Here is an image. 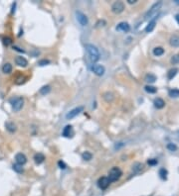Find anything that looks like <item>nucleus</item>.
<instances>
[{
  "mask_svg": "<svg viewBox=\"0 0 179 196\" xmlns=\"http://www.w3.org/2000/svg\"><path fill=\"white\" fill-rule=\"evenodd\" d=\"M86 50H87V52H88V54L90 56V59H91V61H93V63H96V61H98V60H100L101 54H100L98 49L96 47V46L91 45V44H87L86 45Z\"/></svg>",
  "mask_w": 179,
  "mask_h": 196,
  "instance_id": "f257e3e1",
  "label": "nucleus"
},
{
  "mask_svg": "<svg viewBox=\"0 0 179 196\" xmlns=\"http://www.w3.org/2000/svg\"><path fill=\"white\" fill-rule=\"evenodd\" d=\"M121 175H123V171L120 170V168L114 166V167H112L109 171V177H107V178L109 179L111 182H114V181H118L121 177Z\"/></svg>",
  "mask_w": 179,
  "mask_h": 196,
  "instance_id": "f03ea898",
  "label": "nucleus"
},
{
  "mask_svg": "<svg viewBox=\"0 0 179 196\" xmlns=\"http://www.w3.org/2000/svg\"><path fill=\"white\" fill-rule=\"evenodd\" d=\"M10 103L12 105V108L14 111H19L20 109L23 107V103H24V100L21 97H14L10 99Z\"/></svg>",
  "mask_w": 179,
  "mask_h": 196,
  "instance_id": "7ed1b4c3",
  "label": "nucleus"
},
{
  "mask_svg": "<svg viewBox=\"0 0 179 196\" xmlns=\"http://www.w3.org/2000/svg\"><path fill=\"white\" fill-rule=\"evenodd\" d=\"M76 18H77L78 22L80 23V25L83 27L87 26L89 24V19L87 17V15L84 14L81 11H76Z\"/></svg>",
  "mask_w": 179,
  "mask_h": 196,
  "instance_id": "20e7f679",
  "label": "nucleus"
},
{
  "mask_svg": "<svg viewBox=\"0 0 179 196\" xmlns=\"http://www.w3.org/2000/svg\"><path fill=\"white\" fill-rule=\"evenodd\" d=\"M161 5H162L161 2H158V3H155L154 5L152 6V7L149 9L148 12L146 13V15H145V18H146V19H150V18H152V16H154V15L158 12V10H159L160 7H161Z\"/></svg>",
  "mask_w": 179,
  "mask_h": 196,
  "instance_id": "39448f33",
  "label": "nucleus"
},
{
  "mask_svg": "<svg viewBox=\"0 0 179 196\" xmlns=\"http://www.w3.org/2000/svg\"><path fill=\"white\" fill-rule=\"evenodd\" d=\"M112 12L116 13V14H119V13H121L123 10H125V4H123L121 1L114 2V3L112 5Z\"/></svg>",
  "mask_w": 179,
  "mask_h": 196,
  "instance_id": "423d86ee",
  "label": "nucleus"
},
{
  "mask_svg": "<svg viewBox=\"0 0 179 196\" xmlns=\"http://www.w3.org/2000/svg\"><path fill=\"white\" fill-rule=\"evenodd\" d=\"M91 69H92V71H93L94 74H95L96 76H104V74L105 71V68L103 67V65H93L91 67Z\"/></svg>",
  "mask_w": 179,
  "mask_h": 196,
  "instance_id": "0eeeda50",
  "label": "nucleus"
},
{
  "mask_svg": "<svg viewBox=\"0 0 179 196\" xmlns=\"http://www.w3.org/2000/svg\"><path fill=\"white\" fill-rule=\"evenodd\" d=\"M109 184H111V181H109V179L107 178V176H102L98 180V187L102 189V190L107 189L109 186Z\"/></svg>",
  "mask_w": 179,
  "mask_h": 196,
  "instance_id": "6e6552de",
  "label": "nucleus"
},
{
  "mask_svg": "<svg viewBox=\"0 0 179 196\" xmlns=\"http://www.w3.org/2000/svg\"><path fill=\"white\" fill-rule=\"evenodd\" d=\"M83 110H84V107H83V106L76 107V108H74L73 110H71L70 112H68V114L66 115V118H67L68 120L73 119V118H75L77 115H79V114L81 113Z\"/></svg>",
  "mask_w": 179,
  "mask_h": 196,
  "instance_id": "1a4fd4ad",
  "label": "nucleus"
},
{
  "mask_svg": "<svg viewBox=\"0 0 179 196\" xmlns=\"http://www.w3.org/2000/svg\"><path fill=\"white\" fill-rule=\"evenodd\" d=\"M15 161L18 165H23L27 163V158L24 154H22V152H18V154L15 156Z\"/></svg>",
  "mask_w": 179,
  "mask_h": 196,
  "instance_id": "9d476101",
  "label": "nucleus"
},
{
  "mask_svg": "<svg viewBox=\"0 0 179 196\" xmlns=\"http://www.w3.org/2000/svg\"><path fill=\"white\" fill-rule=\"evenodd\" d=\"M15 63L17 65H19V67H27V65H28V61H27V60L24 58V56H18L15 58Z\"/></svg>",
  "mask_w": 179,
  "mask_h": 196,
  "instance_id": "9b49d317",
  "label": "nucleus"
},
{
  "mask_svg": "<svg viewBox=\"0 0 179 196\" xmlns=\"http://www.w3.org/2000/svg\"><path fill=\"white\" fill-rule=\"evenodd\" d=\"M116 30L119 32H125V33H127V32L130 30V27H129V25H128V23L120 22L118 26H116Z\"/></svg>",
  "mask_w": 179,
  "mask_h": 196,
  "instance_id": "f8f14e48",
  "label": "nucleus"
},
{
  "mask_svg": "<svg viewBox=\"0 0 179 196\" xmlns=\"http://www.w3.org/2000/svg\"><path fill=\"white\" fill-rule=\"evenodd\" d=\"M73 135V127L71 125H68L66 126L63 130V136L66 137V138H70Z\"/></svg>",
  "mask_w": 179,
  "mask_h": 196,
  "instance_id": "ddd939ff",
  "label": "nucleus"
},
{
  "mask_svg": "<svg viewBox=\"0 0 179 196\" xmlns=\"http://www.w3.org/2000/svg\"><path fill=\"white\" fill-rule=\"evenodd\" d=\"M34 161H35V163L37 165H40V163H42L45 161V156L42 152H38V154H36L34 156Z\"/></svg>",
  "mask_w": 179,
  "mask_h": 196,
  "instance_id": "4468645a",
  "label": "nucleus"
},
{
  "mask_svg": "<svg viewBox=\"0 0 179 196\" xmlns=\"http://www.w3.org/2000/svg\"><path fill=\"white\" fill-rule=\"evenodd\" d=\"M155 25H156V20H155V19L151 20V21L148 23L147 26H146V28H145L146 33H150V32H152L153 29L155 28Z\"/></svg>",
  "mask_w": 179,
  "mask_h": 196,
  "instance_id": "2eb2a0df",
  "label": "nucleus"
},
{
  "mask_svg": "<svg viewBox=\"0 0 179 196\" xmlns=\"http://www.w3.org/2000/svg\"><path fill=\"white\" fill-rule=\"evenodd\" d=\"M2 71L4 72V74H9L12 72V65L9 63H6L3 65V67H2Z\"/></svg>",
  "mask_w": 179,
  "mask_h": 196,
  "instance_id": "dca6fc26",
  "label": "nucleus"
},
{
  "mask_svg": "<svg viewBox=\"0 0 179 196\" xmlns=\"http://www.w3.org/2000/svg\"><path fill=\"white\" fill-rule=\"evenodd\" d=\"M153 103H154V106L156 107L157 109H162L165 106V102L161 99V98H156Z\"/></svg>",
  "mask_w": 179,
  "mask_h": 196,
  "instance_id": "f3484780",
  "label": "nucleus"
},
{
  "mask_svg": "<svg viewBox=\"0 0 179 196\" xmlns=\"http://www.w3.org/2000/svg\"><path fill=\"white\" fill-rule=\"evenodd\" d=\"M163 54H164V50H163V48H161V47H156V48H154V50H153V54H154L155 56H160Z\"/></svg>",
  "mask_w": 179,
  "mask_h": 196,
  "instance_id": "a211bd4d",
  "label": "nucleus"
},
{
  "mask_svg": "<svg viewBox=\"0 0 179 196\" xmlns=\"http://www.w3.org/2000/svg\"><path fill=\"white\" fill-rule=\"evenodd\" d=\"M5 126H6V129H7L9 132H11V133H13V132H15V131H16V126L14 125V123H12V122H7V123L5 124Z\"/></svg>",
  "mask_w": 179,
  "mask_h": 196,
  "instance_id": "6ab92c4d",
  "label": "nucleus"
},
{
  "mask_svg": "<svg viewBox=\"0 0 179 196\" xmlns=\"http://www.w3.org/2000/svg\"><path fill=\"white\" fill-rule=\"evenodd\" d=\"M170 45L173 47H179V37L178 36H173L170 39Z\"/></svg>",
  "mask_w": 179,
  "mask_h": 196,
  "instance_id": "aec40b11",
  "label": "nucleus"
},
{
  "mask_svg": "<svg viewBox=\"0 0 179 196\" xmlns=\"http://www.w3.org/2000/svg\"><path fill=\"white\" fill-rule=\"evenodd\" d=\"M178 72V68H172L168 71V74H167V77H168V79H172L174 76L177 74Z\"/></svg>",
  "mask_w": 179,
  "mask_h": 196,
  "instance_id": "412c9836",
  "label": "nucleus"
},
{
  "mask_svg": "<svg viewBox=\"0 0 179 196\" xmlns=\"http://www.w3.org/2000/svg\"><path fill=\"white\" fill-rule=\"evenodd\" d=\"M144 89L147 93H150V94H154L155 92L157 91V88L154 87V86H151V85H146L145 87H144Z\"/></svg>",
  "mask_w": 179,
  "mask_h": 196,
  "instance_id": "4be33fe9",
  "label": "nucleus"
},
{
  "mask_svg": "<svg viewBox=\"0 0 179 196\" xmlns=\"http://www.w3.org/2000/svg\"><path fill=\"white\" fill-rule=\"evenodd\" d=\"M155 80H156V76H153V74H147L145 76V81L148 83H153L155 82Z\"/></svg>",
  "mask_w": 179,
  "mask_h": 196,
  "instance_id": "5701e85b",
  "label": "nucleus"
},
{
  "mask_svg": "<svg viewBox=\"0 0 179 196\" xmlns=\"http://www.w3.org/2000/svg\"><path fill=\"white\" fill-rule=\"evenodd\" d=\"M168 94H169V96L172 98H177V97H179V89H175V88H174V89L169 90Z\"/></svg>",
  "mask_w": 179,
  "mask_h": 196,
  "instance_id": "b1692460",
  "label": "nucleus"
},
{
  "mask_svg": "<svg viewBox=\"0 0 179 196\" xmlns=\"http://www.w3.org/2000/svg\"><path fill=\"white\" fill-rule=\"evenodd\" d=\"M13 170L16 172H18V174H22L23 171H24V169H23V167H22V165H18V163H16V165H13Z\"/></svg>",
  "mask_w": 179,
  "mask_h": 196,
  "instance_id": "393cba45",
  "label": "nucleus"
},
{
  "mask_svg": "<svg viewBox=\"0 0 179 196\" xmlns=\"http://www.w3.org/2000/svg\"><path fill=\"white\" fill-rule=\"evenodd\" d=\"M159 175H160V177H161V179L166 180L167 179V170L165 169V168H161V169L159 170Z\"/></svg>",
  "mask_w": 179,
  "mask_h": 196,
  "instance_id": "a878e982",
  "label": "nucleus"
},
{
  "mask_svg": "<svg viewBox=\"0 0 179 196\" xmlns=\"http://www.w3.org/2000/svg\"><path fill=\"white\" fill-rule=\"evenodd\" d=\"M82 158H83V159H85V161H91L92 158H93V156H92L91 152H85L84 154H82Z\"/></svg>",
  "mask_w": 179,
  "mask_h": 196,
  "instance_id": "bb28decb",
  "label": "nucleus"
},
{
  "mask_svg": "<svg viewBox=\"0 0 179 196\" xmlns=\"http://www.w3.org/2000/svg\"><path fill=\"white\" fill-rule=\"evenodd\" d=\"M50 90H51L50 86L49 85H46V86H43V87L40 89V93H41V94H43V95H45V94H47V93H49Z\"/></svg>",
  "mask_w": 179,
  "mask_h": 196,
  "instance_id": "cd10ccee",
  "label": "nucleus"
},
{
  "mask_svg": "<svg viewBox=\"0 0 179 196\" xmlns=\"http://www.w3.org/2000/svg\"><path fill=\"white\" fill-rule=\"evenodd\" d=\"M171 63L173 65H176V63H179V54H175V56H172L171 59Z\"/></svg>",
  "mask_w": 179,
  "mask_h": 196,
  "instance_id": "c85d7f7f",
  "label": "nucleus"
},
{
  "mask_svg": "<svg viewBox=\"0 0 179 196\" xmlns=\"http://www.w3.org/2000/svg\"><path fill=\"white\" fill-rule=\"evenodd\" d=\"M167 149L171 152H175L176 150H177V147H176L174 144H168V145H167Z\"/></svg>",
  "mask_w": 179,
  "mask_h": 196,
  "instance_id": "c756f323",
  "label": "nucleus"
},
{
  "mask_svg": "<svg viewBox=\"0 0 179 196\" xmlns=\"http://www.w3.org/2000/svg\"><path fill=\"white\" fill-rule=\"evenodd\" d=\"M148 165H157L158 163V161L157 159H148Z\"/></svg>",
  "mask_w": 179,
  "mask_h": 196,
  "instance_id": "7c9ffc66",
  "label": "nucleus"
},
{
  "mask_svg": "<svg viewBox=\"0 0 179 196\" xmlns=\"http://www.w3.org/2000/svg\"><path fill=\"white\" fill-rule=\"evenodd\" d=\"M3 43L5 46H9L11 44V39L10 38H4L3 39Z\"/></svg>",
  "mask_w": 179,
  "mask_h": 196,
  "instance_id": "2f4dec72",
  "label": "nucleus"
},
{
  "mask_svg": "<svg viewBox=\"0 0 179 196\" xmlns=\"http://www.w3.org/2000/svg\"><path fill=\"white\" fill-rule=\"evenodd\" d=\"M58 165L60 166V168H63V169H65V168L67 167V165H65V163H64V161H58Z\"/></svg>",
  "mask_w": 179,
  "mask_h": 196,
  "instance_id": "473e14b6",
  "label": "nucleus"
},
{
  "mask_svg": "<svg viewBox=\"0 0 179 196\" xmlns=\"http://www.w3.org/2000/svg\"><path fill=\"white\" fill-rule=\"evenodd\" d=\"M47 63H49V61L43 60V61H41L40 63H39V65H47Z\"/></svg>",
  "mask_w": 179,
  "mask_h": 196,
  "instance_id": "72a5a7b5",
  "label": "nucleus"
},
{
  "mask_svg": "<svg viewBox=\"0 0 179 196\" xmlns=\"http://www.w3.org/2000/svg\"><path fill=\"white\" fill-rule=\"evenodd\" d=\"M13 49H15L16 51H18V52H22V53H24V51L20 49V48H18V47H13Z\"/></svg>",
  "mask_w": 179,
  "mask_h": 196,
  "instance_id": "f704fd0d",
  "label": "nucleus"
},
{
  "mask_svg": "<svg viewBox=\"0 0 179 196\" xmlns=\"http://www.w3.org/2000/svg\"><path fill=\"white\" fill-rule=\"evenodd\" d=\"M127 1H128V3H129V4H134V3L136 2V0H127Z\"/></svg>",
  "mask_w": 179,
  "mask_h": 196,
  "instance_id": "c9c22d12",
  "label": "nucleus"
},
{
  "mask_svg": "<svg viewBox=\"0 0 179 196\" xmlns=\"http://www.w3.org/2000/svg\"><path fill=\"white\" fill-rule=\"evenodd\" d=\"M175 20L177 21V23L179 24V14H176V15H175Z\"/></svg>",
  "mask_w": 179,
  "mask_h": 196,
  "instance_id": "e433bc0d",
  "label": "nucleus"
}]
</instances>
